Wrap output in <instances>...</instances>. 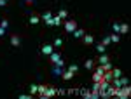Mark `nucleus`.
Masks as SVG:
<instances>
[{
    "mask_svg": "<svg viewBox=\"0 0 131 99\" xmlns=\"http://www.w3.org/2000/svg\"><path fill=\"white\" fill-rule=\"evenodd\" d=\"M49 61L52 63V64H56V66H60V68H63L65 66V63H63V59H61V54L60 52H51V56H49Z\"/></svg>",
    "mask_w": 131,
    "mask_h": 99,
    "instance_id": "1",
    "label": "nucleus"
},
{
    "mask_svg": "<svg viewBox=\"0 0 131 99\" xmlns=\"http://www.w3.org/2000/svg\"><path fill=\"white\" fill-rule=\"evenodd\" d=\"M63 28H65L67 33H73L75 28H77V23H75V19H67L63 23Z\"/></svg>",
    "mask_w": 131,
    "mask_h": 99,
    "instance_id": "2",
    "label": "nucleus"
},
{
    "mask_svg": "<svg viewBox=\"0 0 131 99\" xmlns=\"http://www.w3.org/2000/svg\"><path fill=\"white\" fill-rule=\"evenodd\" d=\"M103 73H105V71H103V69L100 68V64H98V66L94 68V71H93V77H91L93 82H101V80H103Z\"/></svg>",
    "mask_w": 131,
    "mask_h": 99,
    "instance_id": "3",
    "label": "nucleus"
},
{
    "mask_svg": "<svg viewBox=\"0 0 131 99\" xmlns=\"http://www.w3.org/2000/svg\"><path fill=\"white\" fill-rule=\"evenodd\" d=\"M82 44H84V45H93V44H94V37H93L91 33H84V37H82Z\"/></svg>",
    "mask_w": 131,
    "mask_h": 99,
    "instance_id": "4",
    "label": "nucleus"
},
{
    "mask_svg": "<svg viewBox=\"0 0 131 99\" xmlns=\"http://www.w3.org/2000/svg\"><path fill=\"white\" fill-rule=\"evenodd\" d=\"M52 50H54L52 44H44V45H42V54H44V56H51Z\"/></svg>",
    "mask_w": 131,
    "mask_h": 99,
    "instance_id": "5",
    "label": "nucleus"
},
{
    "mask_svg": "<svg viewBox=\"0 0 131 99\" xmlns=\"http://www.w3.org/2000/svg\"><path fill=\"white\" fill-rule=\"evenodd\" d=\"M58 94V89H54L52 85H47V90H46V94H44V97H52V96H56Z\"/></svg>",
    "mask_w": 131,
    "mask_h": 99,
    "instance_id": "6",
    "label": "nucleus"
},
{
    "mask_svg": "<svg viewBox=\"0 0 131 99\" xmlns=\"http://www.w3.org/2000/svg\"><path fill=\"white\" fill-rule=\"evenodd\" d=\"M10 45H12V47H19V45H21L19 35H12V37H10Z\"/></svg>",
    "mask_w": 131,
    "mask_h": 99,
    "instance_id": "7",
    "label": "nucleus"
},
{
    "mask_svg": "<svg viewBox=\"0 0 131 99\" xmlns=\"http://www.w3.org/2000/svg\"><path fill=\"white\" fill-rule=\"evenodd\" d=\"M47 85H49V83H42V85H39V92H37V94H39L40 99H46L44 94H46V90H47Z\"/></svg>",
    "mask_w": 131,
    "mask_h": 99,
    "instance_id": "8",
    "label": "nucleus"
},
{
    "mask_svg": "<svg viewBox=\"0 0 131 99\" xmlns=\"http://www.w3.org/2000/svg\"><path fill=\"white\" fill-rule=\"evenodd\" d=\"M73 75H75L73 71L67 69V71H63V73H61V78H63V80H72V78H73Z\"/></svg>",
    "mask_w": 131,
    "mask_h": 99,
    "instance_id": "9",
    "label": "nucleus"
},
{
    "mask_svg": "<svg viewBox=\"0 0 131 99\" xmlns=\"http://www.w3.org/2000/svg\"><path fill=\"white\" fill-rule=\"evenodd\" d=\"M108 61H110V56H108V54H105V52H101L100 58H98V63L103 64V63H108Z\"/></svg>",
    "mask_w": 131,
    "mask_h": 99,
    "instance_id": "10",
    "label": "nucleus"
},
{
    "mask_svg": "<svg viewBox=\"0 0 131 99\" xmlns=\"http://www.w3.org/2000/svg\"><path fill=\"white\" fill-rule=\"evenodd\" d=\"M51 23H52V26H60L61 23H63V19L56 14V16H52V18H51Z\"/></svg>",
    "mask_w": 131,
    "mask_h": 99,
    "instance_id": "11",
    "label": "nucleus"
},
{
    "mask_svg": "<svg viewBox=\"0 0 131 99\" xmlns=\"http://www.w3.org/2000/svg\"><path fill=\"white\" fill-rule=\"evenodd\" d=\"M129 31V24L128 23H119V33H128Z\"/></svg>",
    "mask_w": 131,
    "mask_h": 99,
    "instance_id": "12",
    "label": "nucleus"
},
{
    "mask_svg": "<svg viewBox=\"0 0 131 99\" xmlns=\"http://www.w3.org/2000/svg\"><path fill=\"white\" fill-rule=\"evenodd\" d=\"M110 71H112V78H119V77H122V69H119V68H112Z\"/></svg>",
    "mask_w": 131,
    "mask_h": 99,
    "instance_id": "13",
    "label": "nucleus"
},
{
    "mask_svg": "<svg viewBox=\"0 0 131 99\" xmlns=\"http://www.w3.org/2000/svg\"><path fill=\"white\" fill-rule=\"evenodd\" d=\"M84 33H86V31H84V28H75L73 37H75V38H82V37H84Z\"/></svg>",
    "mask_w": 131,
    "mask_h": 99,
    "instance_id": "14",
    "label": "nucleus"
},
{
    "mask_svg": "<svg viewBox=\"0 0 131 99\" xmlns=\"http://www.w3.org/2000/svg\"><path fill=\"white\" fill-rule=\"evenodd\" d=\"M39 21H40V16L39 14H31L30 16V24H39Z\"/></svg>",
    "mask_w": 131,
    "mask_h": 99,
    "instance_id": "15",
    "label": "nucleus"
},
{
    "mask_svg": "<svg viewBox=\"0 0 131 99\" xmlns=\"http://www.w3.org/2000/svg\"><path fill=\"white\" fill-rule=\"evenodd\" d=\"M61 45H63V40H61L60 37H56V38H54V42H52V47H54V49H60Z\"/></svg>",
    "mask_w": 131,
    "mask_h": 99,
    "instance_id": "16",
    "label": "nucleus"
},
{
    "mask_svg": "<svg viewBox=\"0 0 131 99\" xmlns=\"http://www.w3.org/2000/svg\"><path fill=\"white\" fill-rule=\"evenodd\" d=\"M58 16H60L61 19H67V18H68V10L67 9H60L58 10Z\"/></svg>",
    "mask_w": 131,
    "mask_h": 99,
    "instance_id": "17",
    "label": "nucleus"
},
{
    "mask_svg": "<svg viewBox=\"0 0 131 99\" xmlns=\"http://www.w3.org/2000/svg\"><path fill=\"white\" fill-rule=\"evenodd\" d=\"M100 68L103 69V71H110L112 69V63L108 61V63H103V64H100Z\"/></svg>",
    "mask_w": 131,
    "mask_h": 99,
    "instance_id": "18",
    "label": "nucleus"
},
{
    "mask_svg": "<svg viewBox=\"0 0 131 99\" xmlns=\"http://www.w3.org/2000/svg\"><path fill=\"white\" fill-rule=\"evenodd\" d=\"M51 18H52V12H51V10H46V12L42 14V19L44 21H49Z\"/></svg>",
    "mask_w": 131,
    "mask_h": 99,
    "instance_id": "19",
    "label": "nucleus"
},
{
    "mask_svg": "<svg viewBox=\"0 0 131 99\" xmlns=\"http://www.w3.org/2000/svg\"><path fill=\"white\" fill-rule=\"evenodd\" d=\"M37 92H39V85H37V83H33V85H30V94H31V96H35Z\"/></svg>",
    "mask_w": 131,
    "mask_h": 99,
    "instance_id": "20",
    "label": "nucleus"
},
{
    "mask_svg": "<svg viewBox=\"0 0 131 99\" xmlns=\"http://www.w3.org/2000/svg\"><path fill=\"white\" fill-rule=\"evenodd\" d=\"M84 66H86L88 69H93V68H94V61H93V59H88V61H86V64H84Z\"/></svg>",
    "mask_w": 131,
    "mask_h": 99,
    "instance_id": "21",
    "label": "nucleus"
},
{
    "mask_svg": "<svg viewBox=\"0 0 131 99\" xmlns=\"http://www.w3.org/2000/svg\"><path fill=\"white\" fill-rule=\"evenodd\" d=\"M105 49H107V47H105V45H103V44H98V45H96V52H98V54H101V52H105Z\"/></svg>",
    "mask_w": 131,
    "mask_h": 99,
    "instance_id": "22",
    "label": "nucleus"
},
{
    "mask_svg": "<svg viewBox=\"0 0 131 99\" xmlns=\"http://www.w3.org/2000/svg\"><path fill=\"white\" fill-rule=\"evenodd\" d=\"M110 42L117 44V42H119V33H112V35H110Z\"/></svg>",
    "mask_w": 131,
    "mask_h": 99,
    "instance_id": "23",
    "label": "nucleus"
},
{
    "mask_svg": "<svg viewBox=\"0 0 131 99\" xmlns=\"http://www.w3.org/2000/svg\"><path fill=\"white\" fill-rule=\"evenodd\" d=\"M101 44H103L105 47H107V45H110V44H112V42H110V37H105V38L101 40Z\"/></svg>",
    "mask_w": 131,
    "mask_h": 99,
    "instance_id": "24",
    "label": "nucleus"
},
{
    "mask_svg": "<svg viewBox=\"0 0 131 99\" xmlns=\"http://www.w3.org/2000/svg\"><path fill=\"white\" fill-rule=\"evenodd\" d=\"M112 31H114V33H119V23H114V24H112Z\"/></svg>",
    "mask_w": 131,
    "mask_h": 99,
    "instance_id": "25",
    "label": "nucleus"
},
{
    "mask_svg": "<svg viewBox=\"0 0 131 99\" xmlns=\"http://www.w3.org/2000/svg\"><path fill=\"white\" fill-rule=\"evenodd\" d=\"M52 73H54V75H61L63 71H61V68H60V66H56V64H54V71H52Z\"/></svg>",
    "mask_w": 131,
    "mask_h": 99,
    "instance_id": "26",
    "label": "nucleus"
},
{
    "mask_svg": "<svg viewBox=\"0 0 131 99\" xmlns=\"http://www.w3.org/2000/svg\"><path fill=\"white\" fill-rule=\"evenodd\" d=\"M70 71H73V73H77V71H79V66H77V64H70Z\"/></svg>",
    "mask_w": 131,
    "mask_h": 99,
    "instance_id": "27",
    "label": "nucleus"
},
{
    "mask_svg": "<svg viewBox=\"0 0 131 99\" xmlns=\"http://www.w3.org/2000/svg\"><path fill=\"white\" fill-rule=\"evenodd\" d=\"M0 26H2V28H7V26H9V21H7V19H2V21H0Z\"/></svg>",
    "mask_w": 131,
    "mask_h": 99,
    "instance_id": "28",
    "label": "nucleus"
},
{
    "mask_svg": "<svg viewBox=\"0 0 131 99\" xmlns=\"http://www.w3.org/2000/svg\"><path fill=\"white\" fill-rule=\"evenodd\" d=\"M19 97H21V99H30V97H31V94H21Z\"/></svg>",
    "mask_w": 131,
    "mask_h": 99,
    "instance_id": "29",
    "label": "nucleus"
},
{
    "mask_svg": "<svg viewBox=\"0 0 131 99\" xmlns=\"http://www.w3.org/2000/svg\"><path fill=\"white\" fill-rule=\"evenodd\" d=\"M7 5V0H0V7H5Z\"/></svg>",
    "mask_w": 131,
    "mask_h": 99,
    "instance_id": "30",
    "label": "nucleus"
},
{
    "mask_svg": "<svg viewBox=\"0 0 131 99\" xmlns=\"http://www.w3.org/2000/svg\"><path fill=\"white\" fill-rule=\"evenodd\" d=\"M4 35H5V28H2V26H0V37H4Z\"/></svg>",
    "mask_w": 131,
    "mask_h": 99,
    "instance_id": "31",
    "label": "nucleus"
},
{
    "mask_svg": "<svg viewBox=\"0 0 131 99\" xmlns=\"http://www.w3.org/2000/svg\"><path fill=\"white\" fill-rule=\"evenodd\" d=\"M26 2V5H33V0H25Z\"/></svg>",
    "mask_w": 131,
    "mask_h": 99,
    "instance_id": "32",
    "label": "nucleus"
}]
</instances>
